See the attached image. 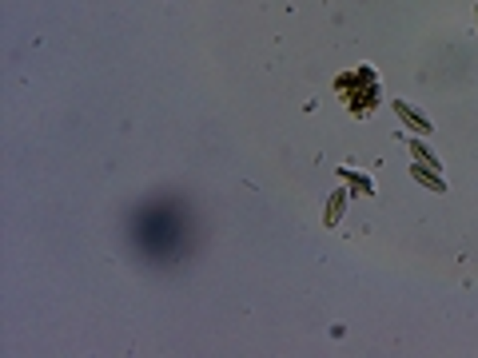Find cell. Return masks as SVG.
Wrapping results in <instances>:
<instances>
[{"label":"cell","instance_id":"cell-1","mask_svg":"<svg viewBox=\"0 0 478 358\" xmlns=\"http://www.w3.org/2000/svg\"><path fill=\"white\" fill-rule=\"evenodd\" d=\"M335 96L343 99V108L351 112V116L366 119L379 104H383V80H379V72L371 68V64H359V68L343 72V76L335 80Z\"/></svg>","mask_w":478,"mask_h":358},{"label":"cell","instance_id":"cell-4","mask_svg":"<svg viewBox=\"0 0 478 358\" xmlns=\"http://www.w3.org/2000/svg\"><path fill=\"white\" fill-rule=\"evenodd\" d=\"M411 175H415V183H423L427 191H447V179H438L430 168H423V163H415L411 168Z\"/></svg>","mask_w":478,"mask_h":358},{"label":"cell","instance_id":"cell-2","mask_svg":"<svg viewBox=\"0 0 478 358\" xmlns=\"http://www.w3.org/2000/svg\"><path fill=\"white\" fill-rule=\"evenodd\" d=\"M395 116L403 119V124H407V128L415 131V136H430V131H435V128H430V119L423 116V112L411 108L407 99H395Z\"/></svg>","mask_w":478,"mask_h":358},{"label":"cell","instance_id":"cell-7","mask_svg":"<svg viewBox=\"0 0 478 358\" xmlns=\"http://www.w3.org/2000/svg\"><path fill=\"white\" fill-rule=\"evenodd\" d=\"M474 20H478V9H474Z\"/></svg>","mask_w":478,"mask_h":358},{"label":"cell","instance_id":"cell-3","mask_svg":"<svg viewBox=\"0 0 478 358\" xmlns=\"http://www.w3.org/2000/svg\"><path fill=\"white\" fill-rule=\"evenodd\" d=\"M343 211H347V191H335V195L327 199V207H323V227H339Z\"/></svg>","mask_w":478,"mask_h":358},{"label":"cell","instance_id":"cell-6","mask_svg":"<svg viewBox=\"0 0 478 358\" xmlns=\"http://www.w3.org/2000/svg\"><path fill=\"white\" fill-rule=\"evenodd\" d=\"M411 156H415V163H423V168H430V171H438V168H442V163H438V159L430 156L427 148H423V143H415V139H411Z\"/></svg>","mask_w":478,"mask_h":358},{"label":"cell","instance_id":"cell-5","mask_svg":"<svg viewBox=\"0 0 478 358\" xmlns=\"http://www.w3.org/2000/svg\"><path fill=\"white\" fill-rule=\"evenodd\" d=\"M339 179H343V183H351V188H355V195H375L371 179L359 175V171H351V168H339Z\"/></svg>","mask_w":478,"mask_h":358}]
</instances>
